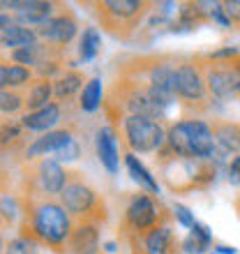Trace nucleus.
<instances>
[{
  "instance_id": "nucleus-1",
  "label": "nucleus",
  "mask_w": 240,
  "mask_h": 254,
  "mask_svg": "<svg viewBox=\"0 0 240 254\" xmlns=\"http://www.w3.org/2000/svg\"><path fill=\"white\" fill-rule=\"evenodd\" d=\"M74 231V217L54 196H26L21 236H30L40 245L65 252Z\"/></svg>"
},
{
  "instance_id": "nucleus-2",
  "label": "nucleus",
  "mask_w": 240,
  "mask_h": 254,
  "mask_svg": "<svg viewBox=\"0 0 240 254\" xmlns=\"http://www.w3.org/2000/svg\"><path fill=\"white\" fill-rule=\"evenodd\" d=\"M157 171L171 192L187 194L192 190H203L215 181L217 160H201V157H182L171 153L167 146L157 153Z\"/></svg>"
},
{
  "instance_id": "nucleus-3",
  "label": "nucleus",
  "mask_w": 240,
  "mask_h": 254,
  "mask_svg": "<svg viewBox=\"0 0 240 254\" xmlns=\"http://www.w3.org/2000/svg\"><path fill=\"white\" fill-rule=\"evenodd\" d=\"M155 5L157 2H146V0H104V2H93L95 16L100 21L102 30L120 42L134 40L136 30H141V21L150 14V9Z\"/></svg>"
},
{
  "instance_id": "nucleus-4",
  "label": "nucleus",
  "mask_w": 240,
  "mask_h": 254,
  "mask_svg": "<svg viewBox=\"0 0 240 254\" xmlns=\"http://www.w3.org/2000/svg\"><path fill=\"white\" fill-rule=\"evenodd\" d=\"M164 146L182 157H201V160H217V146L210 129V123L201 118H182L169 125L167 143Z\"/></svg>"
},
{
  "instance_id": "nucleus-5",
  "label": "nucleus",
  "mask_w": 240,
  "mask_h": 254,
  "mask_svg": "<svg viewBox=\"0 0 240 254\" xmlns=\"http://www.w3.org/2000/svg\"><path fill=\"white\" fill-rule=\"evenodd\" d=\"M60 203L67 208V213L74 217V222H93V224H104L109 217L107 203L97 190L83 178L79 171H69V183L58 196Z\"/></svg>"
},
{
  "instance_id": "nucleus-6",
  "label": "nucleus",
  "mask_w": 240,
  "mask_h": 254,
  "mask_svg": "<svg viewBox=\"0 0 240 254\" xmlns=\"http://www.w3.org/2000/svg\"><path fill=\"white\" fill-rule=\"evenodd\" d=\"M122 125V139L129 153H160L167 143V132L160 121L146 118V116H129L120 123Z\"/></svg>"
},
{
  "instance_id": "nucleus-7",
  "label": "nucleus",
  "mask_w": 240,
  "mask_h": 254,
  "mask_svg": "<svg viewBox=\"0 0 240 254\" xmlns=\"http://www.w3.org/2000/svg\"><path fill=\"white\" fill-rule=\"evenodd\" d=\"M208 93L210 90H208V83H206V76H203V69L199 65V58H194V61H185L182 58L174 74L176 100H182L185 104H192V107L206 109Z\"/></svg>"
},
{
  "instance_id": "nucleus-8",
  "label": "nucleus",
  "mask_w": 240,
  "mask_h": 254,
  "mask_svg": "<svg viewBox=\"0 0 240 254\" xmlns=\"http://www.w3.org/2000/svg\"><path fill=\"white\" fill-rule=\"evenodd\" d=\"M174 213H167L162 203H157V199H153L150 194L139 192L134 194L129 203L125 206L122 213V234H134V231H146V229L160 224L162 220L171 217Z\"/></svg>"
},
{
  "instance_id": "nucleus-9",
  "label": "nucleus",
  "mask_w": 240,
  "mask_h": 254,
  "mask_svg": "<svg viewBox=\"0 0 240 254\" xmlns=\"http://www.w3.org/2000/svg\"><path fill=\"white\" fill-rule=\"evenodd\" d=\"M174 217V215H171ZM171 217L162 220L160 224L146 229V231H134V234H122L132 254H176L178 238L174 236L169 222Z\"/></svg>"
},
{
  "instance_id": "nucleus-10",
  "label": "nucleus",
  "mask_w": 240,
  "mask_h": 254,
  "mask_svg": "<svg viewBox=\"0 0 240 254\" xmlns=\"http://www.w3.org/2000/svg\"><path fill=\"white\" fill-rule=\"evenodd\" d=\"M30 181L35 188L30 190L28 196H60L62 190L69 183V171L62 169L58 160H37V164L30 171Z\"/></svg>"
},
{
  "instance_id": "nucleus-11",
  "label": "nucleus",
  "mask_w": 240,
  "mask_h": 254,
  "mask_svg": "<svg viewBox=\"0 0 240 254\" xmlns=\"http://www.w3.org/2000/svg\"><path fill=\"white\" fill-rule=\"evenodd\" d=\"M35 33H37V37H40L44 44L67 51V44H72V40L76 37V33H79L76 14H74L67 5H62L54 19H49L47 23L37 26Z\"/></svg>"
},
{
  "instance_id": "nucleus-12",
  "label": "nucleus",
  "mask_w": 240,
  "mask_h": 254,
  "mask_svg": "<svg viewBox=\"0 0 240 254\" xmlns=\"http://www.w3.org/2000/svg\"><path fill=\"white\" fill-rule=\"evenodd\" d=\"M5 9H16V19L21 23H28V26H42V23H47L49 19H54L58 9L62 5L60 2H49V0H12V2H2Z\"/></svg>"
},
{
  "instance_id": "nucleus-13",
  "label": "nucleus",
  "mask_w": 240,
  "mask_h": 254,
  "mask_svg": "<svg viewBox=\"0 0 240 254\" xmlns=\"http://www.w3.org/2000/svg\"><path fill=\"white\" fill-rule=\"evenodd\" d=\"M72 141H74V127L72 125L58 127V129H51V132L33 139L30 141V146H26V153L23 155H26L28 160H37V157L44 160V155H49V153L58 155L60 150L67 148Z\"/></svg>"
},
{
  "instance_id": "nucleus-14",
  "label": "nucleus",
  "mask_w": 240,
  "mask_h": 254,
  "mask_svg": "<svg viewBox=\"0 0 240 254\" xmlns=\"http://www.w3.org/2000/svg\"><path fill=\"white\" fill-rule=\"evenodd\" d=\"M65 254H100V224L74 222V231L67 241Z\"/></svg>"
},
{
  "instance_id": "nucleus-15",
  "label": "nucleus",
  "mask_w": 240,
  "mask_h": 254,
  "mask_svg": "<svg viewBox=\"0 0 240 254\" xmlns=\"http://www.w3.org/2000/svg\"><path fill=\"white\" fill-rule=\"evenodd\" d=\"M210 129H213L215 136V146H217V160L220 157H229L240 155V123L236 121H217L210 123Z\"/></svg>"
},
{
  "instance_id": "nucleus-16",
  "label": "nucleus",
  "mask_w": 240,
  "mask_h": 254,
  "mask_svg": "<svg viewBox=\"0 0 240 254\" xmlns=\"http://www.w3.org/2000/svg\"><path fill=\"white\" fill-rule=\"evenodd\" d=\"M0 40H2V47H9L14 49H21V47H30V44H37V33L33 28L28 26H19L14 23L7 14L0 16Z\"/></svg>"
},
{
  "instance_id": "nucleus-17",
  "label": "nucleus",
  "mask_w": 240,
  "mask_h": 254,
  "mask_svg": "<svg viewBox=\"0 0 240 254\" xmlns=\"http://www.w3.org/2000/svg\"><path fill=\"white\" fill-rule=\"evenodd\" d=\"M60 116H62V104L60 102H51L49 107L33 111V114H23L21 116V125L26 127V132H51V127L58 125Z\"/></svg>"
},
{
  "instance_id": "nucleus-18",
  "label": "nucleus",
  "mask_w": 240,
  "mask_h": 254,
  "mask_svg": "<svg viewBox=\"0 0 240 254\" xmlns=\"http://www.w3.org/2000/svg\"><path fill=\"white\" fill-rule=\"evenodd\" d=\"M95 146H97V157H100L102 167L107 169L109 174H116L120 157H118V141H116L114 129L111 127H102L100 132H97Z\"/></svg>"
},
{
  "instance_id": "nucleus-19",
  "label": "nucleus",
  "mask_w": 240,
  "mask_h": 254,
  "mask_svg": "<svg viewBox=\"0 0 240 254\" xmlns=\"http://www.w3.org/2000/svg\"><path fill=\"white\" fill-rule=\"evenodd\" d=\"M33 69L16 63H7L2 61L0 67V86L2 90H19V88H30L33 86Z\"/></svg>"
},
{
  "instance_id": "nucleus-20",
  "label": "nucleus",
  "mask_w": 240,
  "mask_h": 254,
  "mask_svg": "<svg viewBox=\"0 0 240 254\" xmlns=\"http://www.w3.org/2000/svg\"><path fill=\"white\" fill-rule=\"evenodd\" d=\"M88 81L83 79V74L76 72V69H67L62 76H58V79L54 81V100L56 102H69L74 97V95L79 93L86 88Z\"/></svg>"
},
{
  "instance_id": "nucleus-21",
  "label": "nucleus",
  "mask_w": 240,
  "mask_h": 254,
  "mask_svg": "<svg viewBox=\"0 0 240 254\" xmlns=\"http://www.w3.org/2000/svg\"><path fill=\"white\" fill-rule=\"evenodd\" d=\"M51 97H54V81L35 79L33 86L28 88V93H26L28 114H33V111H40V109L49 107V104H51Z\"/></svg>"
},
{
  "instance_id": "nucleus-22",
  "label": "nucleus",
  "mask_w": 240,
  "mask_h": 254,
  "mask_svg": "<svg viewBox=\"0 0 240 254\" xmlns=\"http://www.w3.org/2000/svg\"><path fill=\"white\" fill-rule=\"evenodd\" d=\"M125 167H127V171H129V176H132L134 181L139 183L141 188L148 190V194H157V192H160V183L155 181L153 174H150V171L141 164V160L134 153H125Z\"/></svg>"
},
{
  "instance_id": "nucleus-23",
  "label": "nucleus",
  "mask_w": 240,
  "mask_h": 254,
  "mask_svg": "<svg viewBox=\"0 0 240 254\" xmlns=\"http://www.w3.org/2000/svg\"><path fill=\"white\" fill-rule=\"evenodd\" d=\"M210 231H208V227H203V224H194V229H189V236H187L185 241H182V250H185L187 254H203L208 248H210Z\"/></svg>"
},
{
  "instance_id": "nucleus-24",
  "label": "nucleus",
  "mask_w": 240,
  "mask_h": 254,
  "mask_svg": "<svg viewBox=\"0 0 240 254\" xmlns=\"http://www.w3.org/2000/svg\"><path fill=\"white\" fill-rule=\"evenodd\" d=\"M102 47V37L97 28H83V33L79 37V58L83 63H90L97 58Z\"/></svg>"
},
{
  "instance_id": "nucleus-25",
  "label": "nucleus",
  "mask_w": 240,
  "mask_h": 254,
  "mask_svg": "<svg viewBox=\"0 0 240 254\" xmlns=\"http://www.w3.org/2000/svg\"><path fill=\"white\" fill-rule=\"evenodd\" d=\"M102 81L97 79V76H93V79H88L86 88L81 90L79 95V107L81 111H86V114H93V111H97L102 104Z\"/></svg>"
},
{
  "instance_id": "nucleus-26",
  "label": "nucleus",
  "mask_w": 240,
  "mask_h": 254,
  "mask_svg": "<svg viewBox=\"0 0 240 254\" xmlns=\"http://www.w3.org/2000/svg\"><path fill=\"white\" fill-rule=\"evenodd\" d=\"M2 254H40V243L30 236H16V238L5 243Z\"/></svg>"
},
{
  "instance_id": "nucleus-27",
  "label": "nucleus",
  "mask_w": 240,
  "mask_h": 254,
  "mask_svg": "<svg viewBox=\"0 0 240 254\" xmlns=\"http://www.w3.org/2000/svg\"><path fill=\"white\" fill-rule=\"evenodd\" d=\"M0 109L2 114H19L21 109H26V95L21 90H2L0 93Z\"/></svg>"
},
{
  "instance_id": "nucleus-28",
  "label": "nucleus",
  "mask_w": 240,
  "mask_h": 254,
  "mask_svg": "<svg viewBox=\"0 0 240 254\" xmlns=\"http://www.w3.org/2000/svg\"><path fill=\"white\" fill-rule=\"evenodd\" d=\"M174 217L182 224V227H187V229H194V224H196V220H194V215L187 210L185 206H180V203H176L174 206Z\"/></svg>"
},
{
  "instance_id": "nucleus-29",
  "label": "nucleus",
  "mask_w": 240,
  "mask_h": 254,
  "mask_svg": "<svg viewBox=\"0 0 240 254\" xmlns=\"http://www.w3.org/2000/svg\"><path fill=\"white\" fill-rule=\"evenodd\" d=\"M79 155H81L79 141L74 139L72 143H69V146H67V148H62V150H60V153L56 155V160H58V162H69V160H76Z\"/></svg>"
},
{
  "instance_id": "nucleus-30",
  "label": "nucleus",
  "mask_w": 240,
  "mask_h": 254,
  "mask_svg": "<svg viewBox=\"0 0 240 254\" xmlns=\"http://www.w3.org/2000/svg\"><path fill=\"white\" fill-rule=\"evenodd\" d=\"M227 174H229V183L231 185H240V155L238 157H231Z\"/></svg>"
}]
</instances>
